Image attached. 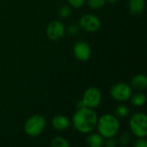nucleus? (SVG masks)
Segmentation results:
<instances>
[{
	"mask_svg": "<svg viewBox=\"0 0 147 147\" xmlns=\"http://www.w3.org/2000/svg\"><path fill=\"white\" fill-rule=\"evenodd\" d=\"M86 138V145L89 147H102L104 143V138L99 133H90Z\"/></svg>",
	"mask_w": 147,
	"mask_h": 147,
	"instance_id": "ddd939ff",
	"label": "nucleus"
},
{
	"mask_svg": "<svg viewBox=\"0 0 147 147\" xmlns=\"http://www.w3.org/2000/svg\"><path fill=\"white\" fill-rule=\"evenodd\" d=\"M96 128L104 139L115 138L121 129L120 120L113 114H104L98 118Z\"/></svg>",
	"mask_w": 147,
	"mask_h": 147,
	"instance_id": "f03ea898",
	"label": "nucleus"
},
{
	"mask_svg": "<svg viewBox=\"0 0 147 147\" xmlns=\"http://www.w3.org/2000/svg\"><path fill=\"white\" fill-rule=\"evenodd\" d=\"M134 147H147V141L146 138H137L134 143Z\"/></svg>",
	"mask_w": 147,
	"mask_h": 147,
	"instance_id": "4be33fe9",
	"label": "nucleus"
},
{
	"mask_svg": "<svg viewBox=\"0 0 147 147\" xmlns=\"http://www.w3.org/2000/svg\"><path fill=\"white\" fill-rule=\"evenodd\" d=\"M103 146L107 147H115L117 146V142L114 138H108V139H104Z\"/></svg>",
	"mask_w": 147,
	"mask_h": 147,
	"instance_id": "5701e85b",
	"label": "nucleus"
},
{
	"mask_svg": "<svg viewBox=\"0 0 147 147\" xmlns=\"http://www.w3.org/2000/svg\"><path fill=\"white\" fill-rule=\"evenodd\" d=\"M132 89L137 91H143L147 88V77L145 74H137L134 76L130 82Z\"/></svg>",
	"mask_w": 147,
	"mask_h": 147,
	"instance_id": "9b49d317",
	"label": "nucleus"
},
{
	"mask_svg": "<svg viewBox=\"0 0 147 147\" xmlns=\"http://www.w3.org/2000/svg\"><path fill=\"white\" fill-rule=\"evenodd\" d=\"M98 116L94 109L90 108L78 109L71 120L72 127L81 134L92 133L97 124Z\"/></svg>",
	"mask_w": 147,
	"mask_h": 147,
	"instance_id": "f257e3e1",
	"label": "nucleus"
},
{
	"mask_svg": "<svg viewBox=\"0 0 147 147\" xmlns=\"http://www.w3.org/2000/svg\"><path fill=\"white\" fill-rule=\"evenodd\" d=\"M78 25L81 29L87 33H96L101 28V20L96 15L85 14L81 16Z\"/></svg>",
	"mask_w": 147,
	"mask_h": 147,
	"instance_id": "0eeeda50",
	"label": "nucleus"
},
{
	"mask_svg": "<svg viewBox=\"0 0 147 147\" xmlns=\"http://www.w3.org/2000/svg\"><path fill=\"white\" fill-rule=\"evenodd\" d=\"M80 27L78 24L77 23H71V25H69L67 27V28H65V33H67L69 35H71V36H74V35H77L79 31H80Z\"/></svg>",
	"mask_w": 147,
	"mask_h": 147,
	"instance_id": "6ab92c4d",
	"label": "nucleus"
},
{
	"mask_svg": "<svg viewBox=\"0 0 147 147\" xmlns=\"http://www.w3.org/2000/svg\"><path fill=\"white\" fill-rule=\"evenodd\" d=\"M145 0H129L128 10L134 16H140L145 10Z\"/></svg>",
	"mask_w": 147,
	"mask_h": 147,
	"instance_id": "f8f14e48",
	"label": "nucleus"
},
{
	"mask_svg": "<svg viewBox=\"0 0 147 147\" xmlns=\"http://www.w3.org/2000/svg\"><path fill=\"white\" fill-rule=\"evenodd\" d=\"M83 108H86V106H85L84 102H83V100L80 99V100L77 102V109H83Z\"/></svg>",
	"mask_w": 147,
	"mask_h": 147,
	"instance_id": "b1692460",
	"label": "nucleus"
},
{
	"mask_svg": "<svg viewBox=\"0 0 147 147\" xmlns=\"http://www.w3.org/2000/svg\"><path fill=\"white\" fill-rule=\"evenodd\" d=\"M69 6L74 9H79L83 7L85 3V0H67Z\"/></svg>",
	"mask_w": 147,
	"mask_h": 147,
	"instance_id": "412c9836",
	"label": "nucleus"
},
{
	"mask_svg": "<svg viewBox=\"0 0 147 147\" xmlns=\"http://www.w3.org/2000/svg\"><path fill=\"white\" fill-rule=\"evenodd\" d=\"M129 128L136 138H146L147 116L145 113L134 114L129 120Z\"/></svg>",
	"mask_w": 147,
	"mask_h": 147,
	"instance_id": "20e7f679",
	"label": "nucleus"
},
{
	"mask_svg": "<svg viewBox=\"0 0 147 147\" xmlns=\"http://www.w3.org/2000/svg\"><path fill=\"white\" fill-rule=\"evenodd\" d=\"M129 101L135 107H142L146 102V96L145 93L141 91H138L134 94V93L132 94Z\"/></svg>",
	"mask_w": 147,
	"mask_h": 147,
	"instance_id": "4468645a",
	"label": "nucleus"
},
{
	"mask_svg": "<svg viewBox=\"0 0 147 147\" xmlns=\"http://www.w3.org/2000/svg\"><path fill=\"white\" fill-rule=\"evenodd\" d=\"M58 14L61 19H67L71 14V9L69 5H62L58 11Z\"/></svg>",
	"mask_w": 147,
	"mask_h": 147,
	"instance_id": "a211bd4d",
	"label": "nucleus"
},
{
	"mask_svg": "<svg viewBox=\"0 0 147 147\" xmlns=\"http://www.w3.org/2000/svg\"><path fill=\"white\" fill-rule=\"evenodd\" d=\"M109 94L115 101L125 102L129 101L133 94V89L130 84L127 83L118 82L111 86L109 90Z\"/></svg>",
	"mask_w": 147,
	"mask_h": 147,
	"instance_id": "39448f33",
	"label": "nucleus"
},
{
	"mask_svg": "<svg viewBox=\"0 0 147 147\" xmlns=\"http://www.w3.org/2000/svg\"><path fill=\"white\" fill-rule=\"evenodd\" d=\"M47 126V120L42 115H34L27 119L24 123L25 134L32 138L40 136L45 130Z\"/></svg>",
	"mask_w": 147,
	"mask_h": 147,
	"instance_id": "7ed1b4c3",
	"label": "nucleus"
},
{
	"mask_svg": "<svg viewBox=\"0 0 147 147\" xmlns=\"http://www.w3.org/2000/svg\"><path fill=\"white\" fill-rule=\"evenodd\" d=\"M130 115V109L125 104H120L115 109V115L117 118H126Z\"/></svg>",
	"mask_w": 147,
	"mask_h": 147,
	"instance_id": "2eb2a0df",
	"label": "nucleus"
},
{
	"mask_svg": "<svg viewBox=\"0 0 147 147\" xmlns=\"http://www.w3.org/2000/svg\"><path fill=\"white\" fill-rule=\"evenodd\" d=\"M71 126V121L69 118L63 115H57L52 120V127L53 129L59 132L67 130Z\"/></svg>",
	"mask_w": 147,
	"mask_h": 147,
	"instance_id": "9d476101",
	"label": "nucleus"
},
{
	"mask_svg": "<svg viewBox=\"0 0 147 147\" xmlns=\"http://www.w3.org/2000/svg\"><path fill=\"white\" fill-rule=\"evenodd\" d=\"M81 99L84 102L86 108L95 109L102 103V95L99 88L96 86H90L84 90Z\"/></svg>",
	"mask_w": 147,
	"mask_h": 147,
	"instance_id": "423d86ee",
	"label": "nucleus"
},
{
	"mask_svg": "<svg viewBox=\"0 0 147 147\" xmlns=\"http://www.w3.org/2000/svg\"><path fill=\"white\" fill-rule=\"evenodd\" d=\"M91 53L92 51L90 46L84 40L78 41L73 46L74 57L79 61L84 62L89 60L91 56Z\"/></svg>",
	"mask_w": 147,
	"mask_h": 147,
	"instance_id": "1a4fd4ad",
	"label": "nucleus"
},
{
	"mask_svg": "<svg viewBox=\"0 0 147 147\" xmlns=\"http://www.w3.org/2000/svg\"><path fill=\"white\" fill-rule=\"evenodd\" d=\"M50 146L52 147H69L70 143L65 138L61 136H56L51 140Z\"/></svg>",
	"mask_w": 147,
	"mask_h": 147,
	"instance_id": "dca6fc26",
	"label": "nucleus"
},
{
	"mask_svg": "<svg viewBox=\"0 0 147 147\" xmlns=\"http://www.w3.org/2000/svg\"><path fill=\"white\" fill-rule=\"evenodd\" d=\"M65 34V27L61 21L54 20L49 22L47 27V36L53 41L59 40Z\"/></svg>",
	"mask_w": 147,
	"mask_h": 147,
	"instance_id": "6e6552de",
	"label": "nucleus"
},
{
	"mask_svg": "<svg viewBox=\"0 0 147 147\" xmlns=\"http://www.w3.org/2000/svg\"><path fill=\"white\" fill-rule=\"evenodd\" d=\"M87 5L92 9H99L104 7L106 0H86Z\"/></svg>",
	"mask_w": 147,
	"mask_h": 147,
	"instance_id": "f3484780",
	"label": "nucleus"
},
{
	"mask_svg": "<svg viewBox=\"0 0 147 147\" xmlns=\"http://www.w3.org/2000/svg\"><path fill=\"white\" fill-rule=\"evenodd\" d=\"M130 140H131V135L128 133H126V132L121 134L118 138V143L122 146H125L128 145Z\"/></svg>",
	"mask_w": 147,
	"mask_h": 147,
	"instance_id": "aec40b11",
	"label": "nucleus"
},
{
	"mask_svg": "<svg viewBox=\"0 0 147 147\" xmlns=\"http://www.w3.org/2000/svg\"><path fill=\"white\" fill-rule=\"evenodd\" d=\"M106 2H107V3H109L114 4V3H117V2H118V0H106Z\"/></svg>",
	"mask_w": 147,
	"mask_h": 147,
	"instance_id": "393cba45",
	"label": "nucleus"
}]
</instances>
